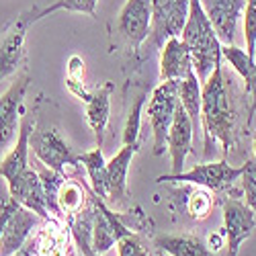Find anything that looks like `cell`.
<instances>
[{
    "label": "cell",
    "instance_id": "cell-1",
    "mask_svg": "<svg viewBox=\"0 0 256 256\" xmlns=\"http://www.w3.org/2000/svg\"><path fill=\"white\" fill-rule=\"evenodd\" d=\"M230 98L232 96L224 78V66L222 62H218L209 78L201 84V125L205 136V158L213 154V146L218 142L222 144L224 156H228L234 144L236 111H234Z\"/></svg>",
    "mask_w": 256,
    "mask_h": 256
},
{
    "label": "cell",
    "instance_id": "cell-2",
    "mask_svg": "<svg viewBox=\"0 0 256 256\" xmlns=\"http://www.w3.org/2000/svg\"><path fill=\"white\" fill-rule=\"evenodd\" d=\"M180 39L186 44L193 60V72L197 74L199 82L203 84L209 74L216 68V64L222 62V44L213 31L209 16L203 10L201 0H188V16Z\"/></svg>",
    "mask_w": 256,
    "mask_h": 256
},
{
    "label": "cell",
    "instance_id": "cell-3",
    "mask_svg": "<svg viewBox=\"0 0 256 256\" xmlns=\"http://www.w3.org/2000/svg\"><path fill=\"white\" fill-rule=\"evenodd\" d=\"M188 16V0H152V25L146 54L156 52L170 37H180Z\"/></svg>",
    "mask_w": 256,
    "mask_h": 256
},
{
    "label": "cell",
    "instance_id": "cell-4",
    "mask_svg": "<svg viewBox=\"0 0 256 256\" xmlns=\"http://www.w3.org/2000/svg\"><path fill=\"white\" fill-rule=\"evenodd\" d=\"M178 104V80L160 82L154 88L150 102H148V119H150L154 136V156H162L166 150L168 130L172 125V117Z\"/></svg>",
    "mask_w": 256,
    "mask_h": 256
},
{
    "label": "cell",
    "instance_id": "cell-5",
    "mask_svg": "<svg viewBox=\"0 0 256 256\" xmlns=\"http://www.w3.org/2000/svg\"><path fill=\"white\" fill-rule=\"evenodd\" d=\"M244 166H232L226 160L220 162H203L195 164L190 170H182L176 174H162L156 178V182H188L197 186H207L213 190H224L234 184V180H238L242 174Z\"/></svg>",
    "mask_w": 256,
    "mask_h": 256
},
{
    "label": "cell",
    "instance_id": "cell-6",
    "mask_svg": "<svg viewBox=\"0 0 256 256\" xmlns=\"http://www.w3.org/2000/svg\"><path fill=\"white\" fill-rule=\"evenodd\" d=\"M152 25V0H127L117 14L115 29L132 52L142 50L150 35Z\"/></svg>",
    "mask_w": 256,
    "mask_h": 256
},
{
    "label": "cell",
    "instance_id": "cell-7",
    "mask_svg": "<svg viewBox=\"0 0 256 256\" xmlns=\"http://www.w3.org/2000/svg\"><path fill=\"white\" fill-rule=\"evenodd\" d=\"M29 148H33V154L39 160V164L48 166L58 174H64L68 166H78V156L72 154L68 144L64 142L58 130H39L31 132Z\"/></svg>",
    "mask_w": 256,
    "mask_h": 256
},
{
    "label": "cell",
    "instance_id": "cell-8",
    "mask_svg": "<svg viewBox=\"0 0 256 256\" xmlns=\"http://www.w3.org/2000/svg\"><path fill=\"white\" fill-rule=\"evenodd\" d=\"M224 238L228 246V256H238V250L246 238H250V234L256 226V213L242 201L238 199H226L224 205Z\"/></svg>",
    "mask_w": 256,
    "mask_h": 256
},
{
    "label": "cell",
    "instance_id": "cell-9",
    "mask_svg": "<svg viewBox=\"0 0 256 256\" xmlns=\"http://www.w3.org/2000/svg\"><path fill=\"white\" fill-rule=\"evenodd\" d=\"M138 150V144H123L121 150L106 162V203H111L113 207H123L130 201L127 172H130V164Z\"/></svg>",
    "mask_w": 256,
    "mask_h": 256
},
{
    "label": "cell",
    "instance_id": "cell-10",
    "mask_svg": "<svg viewBox=\"0 0 256 256\" xmlns=\"http://www.w3.org/2000/svg\"><path fill=\"white\" fill-rule=\"evenodd\" d=\"M201 4H203L205 14L211 20L220 44L234 46L238 18L244 12L246 0H201Z\"/></svg>",
    "mask_w": 256,
    "mask_h": 256
},
{
    "label": "cell",
    "instance_id": "cell-11",
    "mask_svg": "<svg viewBox=\"0 0 256 256\" xmlns=\"http://www.w3.org/2000/svg\"><path fill=\"white\" fill-rule=\"evenodd\" d=\"M29 86V76H18L0 96V152L10 144L18 130V113Z\"/></svg>",
    "mask_w": 256,
    "mask_h": 256
},
{
    "label": "cell",
    "instance_id": "cell-12",
    "mask_svg": "<svg viewBox=\"0 0 256 256\" xmlns=\"http://www.w3.org/2000/svg\"><path fill=\"white\" fill-rule=\"evenodd\" d=\"M193 132H195L193 123H190L186 111L182 109V104L178 102L166 138V150L170 152V158H172V172L170 174L184 170V160L193 152Z\"/></svg>",
    "mask_w": 256,
    "mask_h": 256
},
{
    "label": "cell",
    "instance_id": "cell-13",
    "mask_svg": "<svg viewBox=\"0 0 256 256\" xmlns=\"http://www.w3.org/2000/svg\"><path fill=\"white\" fill-rule=\"evenodd\" d=\"M39 216L33 213L31 209L18 205L2 230V236H0V256H12L14 252H18L23 248L31 236L33 228L39 224Z\"/></svg>",
    "mask_w": 256,
    "mask_h": 256
},
{
    "label": "cell",
    "instance_id": "cell-14",
    "mask_svg": "<svg viewBox=\"0 0 256 256\" xmlns=\"http://www.w3.org/2000/svg\"><path fill=\"white\" fill-rule=\"evenodd\" d=\"M25 33L27 27L16 18L0 37V82L14 74L25 62Z\"/></svg>",
    "mask_w": 256,
    "mask_h": 256
},
{
    "label": "cell",
    "instance_id": "cell-15",
    "mask_svg": "<svg viewBox=\"0 0 256 256\" xmlns=\"http://www.w3.org/2000/svg\"><path fill=\"white\" fill-rule=\"evenodd\" d=\"M33 132V121L29 115L23 117L16 132V144L12 150L0 162V176L6 180V184H12L20 174L29 168V138Z\"/></svg>",
    "mask_w": 256,
    "mask_h": 256
},
{
    "label": "cell",
    "instance_id": "cell-16",
    "mask_svg": "<svg viewBox=\"0 0 256 256\" xmlns=\"http://www.w3.org/2000/svg\"><path fill=\"white\" fill-rule=\"evenodd\" d=\"M193 70V60L180 37H170L160 48V82L180 80Z\"/></svg>",
    "mask_w": 256,
    "mask_h": 256
},
{
    "label": "cell",
    "instance_id": "cell-17",
    "mask_svg": "<svg viewBox=\"0 0 256 256\" xmlns=\"http://www.w3.org/2000/svg\"><path fill=\"white\" fill-rule=\"evenodd\" d=\"M113 82H104L102 86H96L90 90V96L86 100V119L90 130L96 136V146H102L106 125L111 117V92H113Z\"/></svg>",
    "mask_w": 256,
    "mask_h": 256
},
{
    "label": "cell",
    "instance_id": "cell-18",
    "mask_svg": "<svg viewBox=\"0 0 256 256\" xmlns=\"http://www.w3.org/2000/svg\"><path fill=\"white\" fill-rule=\"evenodd\" d=\"M222 58L242 76L246 94L250 96V113H256V64L254 60L236 46H222Z\"/></svg>",
    "mask_w": 256,
    "mask_h": 256
},
{
    "label": "cell",
    "instance_id": "cell-19",
    "mask_svg": "<svg viewBox=\"0 0 256 256\" xmlns=\"http://www.w3.org/2000/svg\"><path fill=\"white\" fill-rule=\"evenodd\" d=\"M154 244L170 254V256H218L213 250L207 248V244L193 234H180V236H158Z\"/></svg>",
    "mask_w": 256,
    "mask_h": 256
},
{
    "label": "cell",
    "instance_id": "cell-20",
    "mask_svg": "<svg viewBox=\"0 0 256 256\" xmlns=\"http://www.w3.org/2000/svg\"><path fill=\"white\" fill-rule=\"evenodd\" d=\"M96 2L98 0H56L54 4H48L46 8H39V10H29V12H23L18 18L27 29L37 23V20L46 18L58 10H68V12H84V14H90V16H96Z\"/></svg>",
    "mask_w": 256,
    "mask_h": 256
},
{
    "label": "cell",
    "instance_id": "cell-21",
    "mask_svg": "<svg viewBox=\"0 0 256 256\" xmlns=\"http://www.w3.org/2000/svg\"><path fill=\"white\" fill-rule=\"evenodd\" d=\"M178 102L182 104L190 123L197 130L201 123V82L193 70L178 80Z\"/></svg>",
    "mask_w": 256,
    "mask_h": 256
},
{
    "label": "cell",
    "instance_id": "cell-22",
    "mask_svg": "<svg viewBox=\"0 0 256 256\" xmlns=\"http://www.w3.org/2000/svg\"><path fill=\"white\" fill-rule=\"evenodd\" d=\"M78 162H82L84 170H86L92 193L98 199L106 201V162L102 158V150L96 146L94 150L80 154L78 156Z\"/></svg>",
    "mask_w": 256,
    "mask_h": 256
},
{
    "label": "cell",
    "instance_id": "cell-23",
    "mask_svg": "<svg viewBox=\"0 0 256 256\" xmlns=\"http://www.w3.org/2000/svg\"><path fill=\"white\" fill-rule=\"evenodd\" d=\"M58 211L64 216H76L82 209L84 201H86V193H84V182L64 178L60 188H58Z\"/></svg>",
    "mask_w": 256,
    "mask_h": 256
},
{
    "label": "cell",
    "instance_id": "cell-24",
    "mask_svg": "<svg viewBox=\"0 0 256 256\" xmlns=\"http://www.w3.org/2000/svg\"><path fill=\"white\" fill-rule=\"evenodd\" d=\"M148 98V90L140 86L136 92L132 90V100H130V111H127V121L123 127V144H138V136L142 130V109Z\"/></svg>",
    "mask_w": 256,
    "mask_h": 256
},
{
    "label": "cell",
    "instance_id": "cell-25",
    "mask_svg": "<svg viewBox=\"0 0 256 256\" xmlns=\"http://www.w3.org/2000/svg\"><path fill=\"white\" fill-rule=\"evenodd\" d=\"M244 41H246V54L252 58L256 46V0H246L244 6Z\"/></svg>",
    "mask_w": 256,
    "mask_h": 256
},
{
    "label": "cell",
    "instance_id": "cell-26",
    "mask_svg": "<svg viewBox=\"0 0 256 256\" xmlns=\"http://www.w3.org/2000/svg\"><path fill=\"white\" fill-rule=\"evenodd\" d=\"M242 188L246 195V205L256 213V158L248 160L246 164H242Z\"/></svg>",
    "mask_w": 256,
    "mask_h": 256
},
{
    "label": "cell",
    "instance_id": "cell-27",
    "mask_svg": "<svg viewBox=\"0 0 256 256\" xmlns=\"http://www.w3.org/2000/svg\"><path fill=\"white\" fill-rule=\"evenodd\" d=\"M117 250H119V256H152L144 238L138 236L136 232H130L127 236H123L117 242Z\"/></svg>",
    "mask_w": 256,
    "mask_h": 256
},
{
    "label": "cell",
    "instance_id": "cell-28",
    "mask_svg": "<svg viewBox=\"0 0 256 256\" xmlns=\"http://www.w3.org/2000/svg\"><path fill=\"white\" fill-rule=\"evenodd\" d=\"M211 205H213V199L209 197V193H205V190H193L186 201V211L193 216L195 220H205L209 216L211 211Z\"/></svg>",
    "mask_w": 256,
    "mask_h": 256
},
{
    "label": "cell",
    "instance_id": "cell-29",
    "mask_svg": "<svg viewBox=\"0 0 256 256\" xmlns=\"http://www.w3.org/2000/svg\"><path fill=\"white\" fill-rule=\"evenodd\" d=\"M18 207V203L14 201V199H6V201H2L0 203V236H2V230H4V226H6V222H8V218H10V213L14 211Z\"/></svg>",
    "mask_w": 256,
    "mask_h": 256
},
{
    "label": "cell",
    "instance_id": "cell-30",
    "mask_svg": "<svg viewBox=\"0 0 256 256\" xmlns=\"http://www.w3.org/2000/svg\"><path fill=\"white\" fill-rule=\"evenodd\" d=\"M222 246H224V234H211L209 242H207V248L213 250V252H218Z\"/></svg>",
    "mask_w": 256,
    "mask_h": 256
},
{
    "label": "cell",
    "instance_id": "cell-31",
    "mask_svg": "<svg viewBox=\"0 0 256 256\" xmlns=\"http://www.w3.org/2000/svg\"><path fill=\"white\" fill-rule=\"evenodd\" d=\"M33 246H35V242H29L27 246H23L18 252H14L12 256H35V252H37L39 248H33Z\"/></svg>",
    "mask_w": 256,
    "mask_h": 256
},
{
    "label": "cell",
    "instance_id": "cell-32",
    "mask_svg": "<svg viewBox=\"0 0 256 256\" xmlns=\"http://www.w3.org/2000/svg\"><path fill=\"white\" fill-rule=\"evenodd\" d=\"M252 60H254V64H256V46H254V54H252Z\"/></svg>",
    "mask_w": 256,
    "mask_h": 256
},
{
    "label": "cell",
    "instance_id": "cell-33",
    "mask_svg": "<svg viewBox=\"0 0 256 256\" xmlns=\"http://www.w3.org/2000/svg\"><path fill=\"white\" fill-rule=\"evenodd\" d=\"M254 158H256V138H254Z\"/></svg>",
    "mask_w": 256,
    "mask_h": 256
}]
</instances>
